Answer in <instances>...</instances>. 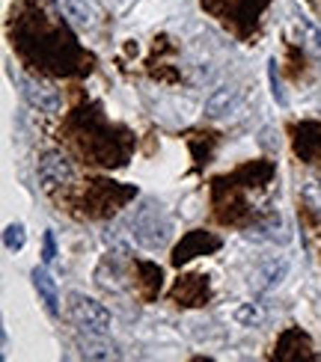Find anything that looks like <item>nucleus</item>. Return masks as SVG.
<instances>
[{
	"instance_id": "nucleus-9",
	"label": "nucleus",
	"mask_w": 321,
	"mask_h": 362,
	"mask_svg": "<svg viewBox=\"0 0 321 362\" xmlns=\"http://www.w3.org/2000/svg\"><path fill=\"white\" fill-rule=\"evenodd\" d=\"M292 24H295V30H298V39L303 42V48L312 51V54L321 59V27H318L315 21H310L307 15L298 12V9H292Z\"/></svg>"
},
{
	"instance_id": "nucleus-15",
	"label": "nucleus",
	"mask_w": 321,
	"mask_h": 362,
	"mask_svg": "<svg viewBox=\"0 0 321 362\" xmlns=\"http://www.w3.org/2000/svg\"><path fill=\"white\" fill-rule=\"evenodd\" d=\"M303 199H307L310 208H315V214L321 217V181H310V185L303 187Z\"/></svg>"
},
{
	"instance_id": "nucleus-5",
	"label": "nucleus",
	"mask_w": 321,
	"mask_h": 362,
	"mask_svg": "<svg viewBox=\"0 0 321 362\" xmlns=\"http://www.w3.org/2000/svg\"><path fill=\"white\" fill-rule=\"evenodd\" d=\"M30 279H33V288L39 294V303L45 306V312H48L51 318H57V315H60V291H57L54 276L45 267H33Z\"/></svg>"
},
{
	"instance_id": "nucleus-12",
	"label": "nucleus",
	"mask_w": 321,
	"mask_h": 362,
	"mask_svg": "<svg viewBox=\"0 0 321 362\" xmlns=\"http://www.w3.org/2000/svg\"><path fill=\"white\" fill-rule=\"evenodd\" d=\"M232 318H235V324H241V327H259L265 321V312H262V306L259 303H241L235 312H232Z\"/></svg>"
},
{
	"instance_id": "nucleus-6",
	"label": "nucleus",
	"mask_w": 321,
	"mask_h": 362,
	"mask_svg": "<svg viewBox=\"0 0 321 362\" xmlns=\"http://www.w3.org/2000/svg\"><path fill=\"white\" fill-rule=\"evenodd\" d=\"M24 95H27V101L33 104L36 110H42V113H60V107H63V98H60V93H57L54 86H48V83L27 81V83H24Z\"/></svg>"
},
{
	"instance_id": "nucleus-10",
	"label": "nucleus",
	"mask_w": 321,
	"mask_h": 362,
	"mask_svg": "<svg viewBox=\"0 0 321 362\" xmlns=\"http://www.w3.org/2000/svg\"><path fill=\"white\" fill-rule=\"evenodd\" d=\"M286 274H288V262H286V259H280V262L271 259L268 264H262V267H259L256 274H253V285H256L259 291H271L274 285H280V282L286 279Z\"/></svg>"
},
{
	"instance_id": "nucleus-16",
	"label": "nucleus",
	"mask_w": 321,
	"mask_h": 362,
	"mask_svg": "<svg viewBox=\"0 0 321 362\" xmlns=\"http://www.w3.org/2000/svg\"><path fill=\"white\" fill-rule=\"evenodd\" d=\"M271 86H274V98H277L280 107H286V95H283V89H280V81H277V71H274V63H271Z\"/></svg>"
},
{
	"instance_id": "nucleus-7",
	"label": "nucleus",
	"mask_w": 321,
	"mask_h": 362,
	"mask_svg": "<svg viewBox=\"0 0 321 362\" xmlns=\"http://www.w3.org/2000/svg\"><path fill=\"white\" fill-rule=\"evenodd\" d=\"M238 101H241V89H235V86L214 89V93L205 98V116L208 119H220L226 113H232L238 107Z\"/></svg>"
},
{
	"instance_id": "nucleus-2",
	"label": "nucleus",
	"mask_w": 321,
	"mask_h": 362,
	"mask_svg": "<svg viewBox=\"0 0 321 362\" xmlns=\"http://www.w3.org/2000/svg\"><path fill=\"white\" fill-rule=\"evenodd\" d=\"M66 312H69V321L78 327V329H84V333L104 336L107 329H111V312H107L96 297H86L81 291H72Z\"/></svg>"
},
{
	"instance_id": "nucleus-14",
	"label": "nucleus",
	"mask_w": 321,
	"mask_h": 362,
	"mask_svg": "<svg viewBox=\"0 0 321 362\" xmlns=\"http://www.w3.org/2000/svg\"><path fill=\"white\" fill-rule=\"evenodd\" d=\"M57 259V238L54 232H45L42 235V264H54Z\"/></svg>"
},
{
	"instance_id": "nucleus-3",
	"label": "nucleus",
	"mask_w": 321,
	"mask_h": 362,
	"mask_svg": "<svg viewBox=\"0 0 321 362\" xmlns=\"http://www.w3.org/2000/svg\"><path fill=\"white\" fill-rule=\"evenodd\" d=\"M223 247V240L211 232H203V229H193L181 238V244L173 250V264L181 267L185 262L196 259V255H208V252H218Z\"/></svg>"
},
{
	"instance_id": "nucleus-13",
	"label": "nucleus",
	"mask_w": 321,
	"mask_h": 362,
	"mask_svg": "<svg viewBox=\"0 0 321 362\" xmlns=\"http://www.w3.org/2000/svg\"><path fill=\"white\" fill-rule=\"evenodd\" d=\"M24 244H27V229L21 223H9L4 232V247L9 252H18V250H24Z\"/></svg>"
},
{
	"instance_id": "nucleus-1",
	"label": "nucleus",
	"mask_w": 321,
	"mask_h": 362,
	"mask_svg": "<svg viewBox=\"0 0 321 362\" xmlns=\"http://www.w3.org/2000/svg\"><path fill=\"white\" fill-rule=\"evenodd\" d=\"M131 235H134V244L149 250V252H158V250H164L167 244H170L173 223L164 214L161 202L149 199V202H143L140 208H137V214L131 220Z\"/></svg>"
},
{
	"instance_id": "nucleus-8",
	"label": "nucleus",
	"mask_w": 321,
	"mask_h": 362,
	"mask_svg": "<svg viewBox=\"0 0 321 362\" xmlns=\"http://www.w3.org/2000/svg\"><path fill=\"white\" fill-rule=\"evenodd\" d=\"M60 4V9L66 12V18H72L78 27H96V21H98V9H96V4L93 0H57Z\"/></svg>"
},
{
	"instance_id": "nucleus-4",
	"label": "nucleus",
	"mask_w": 321,
	"mask_h": 362,
	"mask_svg": "<svg viewBox=\"0 0 321 362\" xmlns=\"http://www.w3.org/2000/svg\"><path fill=\"white\" fill-rule=\"evenodd\" d=\"M74 178V170H72V163L63 158V155H57V152H48V155H42L39 160V181H42V187H60V185H69V181Z\"/></svg>"
},
{
	"instance_id": "nucleus-11",
	"label": "nucleus",
	"mask_w": 321,
	"mask_h": 362,
	"mask_svg": "<svg viewBox=\"0 0 321 362\" xmlns=\"http://www.w3.org/2000/svg\"><path fill=\"white\" fill-rule=\"evenodd\" d=\"M81 354H84L86 359H119V356H122V354L116 351V344L101 341L98 333H86V336L81 339Z\"/></svg>"
}]
</instances>
